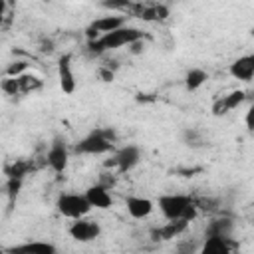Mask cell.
I'll list each match as a JSON object with an SVG mask.
<instances>
[{"label":"cell","mask_w":254,"mask_h":254,"mask_svg":"<svg viewBox=\"0 0 254 254\" xmlns=\"http://www.w3.org/2000/svg\"><path fill=\"white\" fill-rule=\"evenodd\" d=\"M117 141V133L111 127H99L87 133L75 147L73 151L79 155H103L113 151V145Z\"/></svg>","instance_id":"1"},{"label":"cell","mask_w":254,"mask_h":254,"mask_svg":"<svg viewBox=\"0 0 254 254\" xmlns=\"http://www.w3.org/2000/svg\"><path fill=\"white\" fill-rule=\"evenodd\" d=\"M56 208L62 216L65 218H81V216H87L89 210L93 208L91 202L87 200L85 192L83 194H77V192H62L56 200Z\"/></svg>","instance_id":"2"},{"label":"cell","mask_w":254,"mask_h":254,"mask_svg":"<svg viewBox=\"0 0 254 254\" xmlns=\"http://www.w3.org/2000/svg\"><path fill=\"white\" fill-rule=\"evenodd\" d=\"M145 34L139 30V28H131V26H123V28H117L113 32H107L103 34L101 38H97L99 42V48L105 52H111V50H117V48H123V46H129L137 40H143Z\"/></svg>","instance_id":"3"},{"label":"cell","mask_w":254,"mask_h":254,"mask_svg":"<svg viewBox=\"0 0 254 254\" xmlns=\"http://www.w3.org/2000/svg\"><path fill=\"white\" fill-rule=\"evenodd\" d=\"M192 202L190 196L187 194H161L157 204H159V210L163 212V216L167 220H177V218H183L187 206ZM185 220V218H183Z\"/></svg>","instance_id":"4"},{"label":"cell","mask_w":254,"mask_h":254,"mask_svg":"<svg viewBox=\"0 0 254 254\" xmlns=\"http://www.w3.org/2000/svg\"><path fill=\"white\" fill-rule=\"evenodd\" d=\"M141 161V151L137 145H125L121 149H117L111 157V161H105V167L117 169L119 173H127L133 167H137Z\"/></svg>","instance_id":"5"},{"label":"cell","mask_w":254,"mask_h":254,"mask_svg":"<svg viewBox=\"0 0 254 254\" xmlns=\"http://www.w3.org/2000/svg\"><path fill=\"white\" fill-rule=\"evenodd\" d=\"M67 161H69V153H67L64 137H54V141L50 143V149L46 153V165L54 173L62 175L67 169Z\"/></svg>","instance_id":"6"},{"label":"cell","mask_w":254,"mask_h":254,"mask_svg":"<svg viewBox=\"0 0 254 254\" xmlns=\"http://www.w3.org/2000/svg\"><path fill=\"white\" fill-rule=\"evenodd\" d=\"M67 232H69V236H71L73 240H77V242H91V240L99 238L101 226H99V222L81 216V218H75V220L69 224Z\"/></svg>","instance_id":"7"},{"label":"cell","mask_w":254,"mask_h":254,"mask_svg":"<svg viewBox=\"0 0 254 254\" xmlns=\"http://www.w3.org/2000/svg\"><path fill=\"white\" fill-rule=\"evenodd\" d=\"M58 79H60V87L64 93L71 95L75 91V75L71 69V54H64L58 60Z\"/></svg>","instance_id":"8"},{"label":"cell","mask_w":254,"mask_h":254,"mask_svg":"<svg viewBox=\"0 0 254 254\" xmlns=\"http://www.w3.org/2000/svg\"><path fill=\"white\" fill-rule=\"evenodd\" d=\"M85 196L87 200L91 202L93 208H99V210H105L113 204V198L109 194V187H105L103 183H95L91 185L87 190H85Z\"/></svg>","instance_id":"9"},{"label":"cell","mask_w":254,"mask_h":254,"mask_svg":"<svg viewBox=\"0 0 254 254\" xmlns=\"http://www.w3.org/2000/svg\"><path fill=\"white\" fill-rule=\"evenodd\" d=\"M236 248H238V244L232 240V236L230 238H226V236H204V244H202L200 252H204V254H226V252H232Z\"/></svg>","instance_id":"10"},{"label":"cell","mask_w":254,"mask_h":254,"mask_svg":"<svg viewBox=\"0 0 254 254\" xmlns=\"http://www.w3.org/2000/svg\"><path fill=\"white\" fill-rule=\"evenodd\" d=\"M230 75L238 81H250L254 79V54L242 56L230 64Z\"/></svg>","instance_id":"11"},{"label":"cell","mask_w":254,"mask_h":254,"mask_svg":"<svg viewBox=\"0 0 254 254\" xmlns=\"http://www.w3.org/2000/svg\"><path fill=\"white\" fill-rule=\"evenodd\" d=\"M244 99H246V93H244L242 89H234V91H230L228 95H222V97H218V99L212 103V113H214V115H226L228 111L236 109Z\"/></svg>","instance_id":"12"},{"label":"cell","mask_w":254,"mask_h":254,"mask_svg":"<svg viewBox=\"0 0 254 254\" xmlns=\"http://www.w3.org/2000/svg\"><path fill=\"white\" fill-rule=\"evenodd\" d=\"M125 206H127V212L133 218L143 220V218H147L153 212L155 202L151 198H147V196H127L125 198Z\"/></svg>","instance_id":"13"},{"label":"cell","mask_w":254,"mask_h":254,"mask_svg":"<svg viewBox=\"0 0 254 254\" xmlns=\"http://www.w3.org/2000/svg\"><path fill=\"white\" fill-rule=\"evenodd\" d=\"M187 226H189V222L183 220V218L169 220L165 226L153 228V230H151V238H153V240H171V238L181 236V234L187 230Z\"/></svg>","instance_id":"14"},{"label":"cell","mask_w":254,"mask_h":254,"mask_svg":"<svg viewBox=\"0 0 254 254\" xmlns=\"http://www.w3.org/2000/svg\"><path fill=\"white\" fill-rule=\"evenodd\" d=\"M232 232H234V222L228 216H218V218H212L206 224L204 236H226V238H230Z\"/></svg>","instance_id":"15"},{"label":"cell","mask_w":254,"mask_h":254,"mask_svg":"<svg viewBox=\"0 0 254 254\" xmlns=\"http://www.w3.org/2000/svg\"><path fill=\"white\" fill-rule=\"evenodd\" d=\"M91 26L103 36L107 32H113L117 28H123L125 26V16H101V18L93 20Z\"/></svg>","instance_id":"16"},{"label":"cell","mask_w":254,"mask_h":254,"mask_svg":"<svg viewBox=\"0 0 254 254\" xmlns=\"http://www.w3.org/2000/svg\"><path fill=\"white\" fill-rule=\"evenodd\" d=\"M10 252H34V254H56V246L50 244V242H28V244H20V246H14L10 248Z\"/></svg>","instance_id":"17"},{"label":"cell","mask_w":254,"mask_h":254,"mask_svg":"<svg viewBox=\"0 0 254 254\" xmlns=\"http://www.w3.org/2000/svg\"><path fill=\"white\" fill-rule=\"evenodd\" d=\"M208 79V73L200 67H190L187 73H185V87L189 91H196L204 81Z\"/></svg>","instance_id":"18"},{"label":"cell","mask_w":254,"mask_h":254,"mask_svg":"<svg viewBox=\"0 0 254 254\" xmlns=\"http://www.w3.org/2000/svg\"><path fill=\"white\" fill-rule=\"evenodd\" d=\"M32 169H34L32 161H14V163L4 167V173H6V177H20V179H24Z\"/></svg>","instance_id":"19"},{"label":"cell","mask_w":254,"mask_h":254,"mask_svg":"<svg viewBox=\"0 0 254 254\" xmlns=\"http://www.w3.org/2000/svg\"><path fill=\"white\" fill-rule=\"evenodd\" d=\"M20 87H22V93H30V91H36L42 87V79L36 75V73H22L20 77Z\"/></svg>","instance_id":"20"},{"label":"cell","mask_w":254,"mask_h":254,"mask_svg":"<svg viewBox=\"0 0 254 254\" xmlns=\"http://www.w3.org/2000/svg\"><path fill=\"white\" fill-rule=\"evenodd\" d=\"M183 143H185L187 147L198 149V147L204 145V137H202V133L196 131V129H185V131H183Z\"/></svg>","instance_id":"21"},{"label":"cell","mask_w":254,"mask_h":254,"mask_svg":"<svg viewBox=\"0 0 254 254\" xmlns=\"http://www.w3.org/2000/svg\"><path fill=\"white\" fill-rule=\"evenodd\" d=\"M99 6H101V8H105V10H113V12H127V14H129V10H131L133 2H131V0H101V2H99Z\"/></svg>","instance_id":"22"},{"label":"cell","mask_w":254,"mask_h":254,"mask_svg":"<svg viewBox=\"0 0 254 254\" xmlns=\"http://www.w3.org/2000/svg\"><path fill=\"white\" fill-rule=\"evenodd\" d=\"M0 87H2V91H4L6 95H18V93H22V87H20V79H18V77L4 75Z\"/></svg>","instance_id":"23"},{"label":"cell","mask_w":254,"mask_h":254,"mask_svg":"<svg viewBox=\"0 0 254 254\" xmlns=\"http://www.w3.org/2000/svg\"><path fill=\"white\" fill-rule=\"evenodd\" d=\"M28 67H30V64H28L26 60H16V62H12V64L6 67L4 75H10V77H20L22 73H26V71H28Z\"/></svg>","instance_id":"24"},{"label":"cell","mask_w":254,"mask_h":254,"mask_svg":"<svg viewBox=\"0 0 254 254\" xmlns=\"http://www.w3.org/2000/svg\"><path fill=\"white\" fill-rule=\"evenodd\" d=\"M22 183H24V179H20V177H6L4 189H6L8 198H16V196H18V192H20V189H22Z\"/></svg>","instance_id":"25"},{"label":"cell","mask_w":254,"mask_h":254,"mask_svg":"<svg viewBox=\"0 0 254 254\" xmlns=\"http://www.w3.org/2000/svg\"><path fill=\"white\" fill-rule=\"evenodd\" d=\"M97 77L101 79V81H105V83H109V81H113L115 79V69H111V67H107V65H99L97 67Z\"/></svg>","instance_id":"26"},{"label":"cell","mask_w":254,"mask_h":254,"mask_svg":"<svg viewBox=\"0 0 254 254\" xmlns=\"http://www.w3.org/2000/svg\"><path fill=\"white\" fill-rule=\"evenodd\" d=\"M244 123H246V129H248V131H254V105L248 107L246 117H244Z\"/></svg>","instance_id":"27"},{"label":"cell","mask_w":254,"mask_h":254,"mask_svg":"<svg viewBox=\"0 0 254 254\" xmlns=\"http://www.w3.org/2000/svg\"><path fill=\"white\" fill-rule=\"evenodd\" d=\"M155 12H157V22L169 18V8L165 4H155Z\"/></svg>","instance_id":"28"},{"label":"cell","mask_w":254,"mask_h":254,"mask_svg":"<svg viewBox=\"0 0 254 254\" xmlns=\"http://www.w3.org/2000/svg\"><path fill=\"white\" fill-rule=\"evenodd\" d=\"M129 48H131V54H141L145 50V44H143V40H137V42L129 44Z\"/></svg>","instance_id":"29"},{"label":"cell","mask_w":254,"mask_h":254,"mask_svg":"<svg viewBox=\"0 0 254 254\" xmlns=\"http://www.w3.org/2000/svg\"><path fill=\"white\" fill-rule=\"evenodd\" d=\"M139 103H145V101H155V97L153 95H149V93H137V97H135Z\"/></svg>","instance_id":"30"},{"label":"cell","mask_w":254,"mask_h":254,"mask_svg":"<svg viewBox=\"0 0 254 254\" xmlns=\"http://www.w3.org/2000/svg\"><path fill=\"white\" fill-rule=\"evenodd\" d=\"M52 46H54L52 42H44V48H42V52H52V50H54Z\"/></svg>","instance_id":"31"},{"label":"cell","mask_w":254,"mask_h":254,"mask_svg":"<svg viewBox=\"0 0 254 254\" xmlns=\"http://www.w3.org/2000/svg\"><path fill=\"white\" fill-rule=\"evenodd\" d=\"M44 2H50V0H44Z\"/></svg>","instance_id":"32"}]
</instances>
